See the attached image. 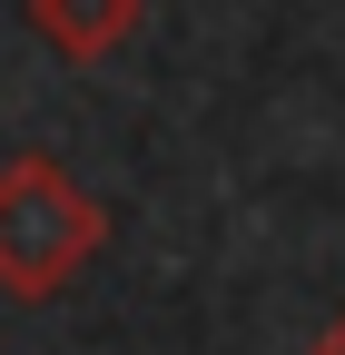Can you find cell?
I'll return each mask as SVG.
<instances>
[{
	"instance_id": "obj_1",
	"label": "cell",
	"mask_w": 345,
	"mask_h": 355,
	"mask_svg": "<svg viewBox=\"0 0 345 355\" xmlns=\"http://www.w3.org/2000/svg\"><path fill=\"white\" fill-rule=\"evenodd\" d=\"M99 247H109V207L79 188L50 148H30V158L0 168V296L50 306Z\"/></svg>"
},
{
	"instance_id": "obj_2",
	"label": "cell",
	"mask_w": 345,
	"mask_h": 355,
	"mask_svg": "<svg viewBox=\"0 0 345 355\" xmlns=\"http://www.w3.org/2000/svg\"><path fill=\"white\" fill-rule=\"evenodd\" d=\"M139 10L148 0H30V30H39V50H60L69 69H99V60H118L128 40H139Z\"/></svg>"
},
{
	"instance_id": "obj_3",
	"label": "cell",
	"mask_w": 345,
	"mask_h": 355,
	"mask_svg": "<svg viewBox=\"0 0 345 355\" xmlns=\"http://www.w3.org/2000/svg\"><path fill=\"white\" fill-rule=\"evenodd\" d=\"M306 355H345V306H335V316H326V336H316Z\"/></svg>"
}]
</instances>
